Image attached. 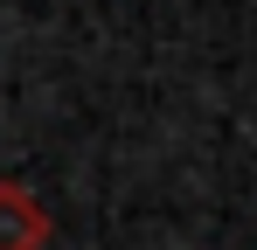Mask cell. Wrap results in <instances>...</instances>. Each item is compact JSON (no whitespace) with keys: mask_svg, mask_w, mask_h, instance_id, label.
I'll list each match as a JSON object with an SVG mask.
<instances>
[{"mask_svg":"<svg viewBox=\"0 0 257 250\" xmlns=\"http://www.w3.org/2000/svg\"><path fill=\"white\" fill-rule=\"evenodd\" d=\"M56 215H49L21 181H0V250H49Z\"/></svg>","mask_w":257,"mask_h":250,"instance_id":"cell-1","label":"cell"}]
</instances>
